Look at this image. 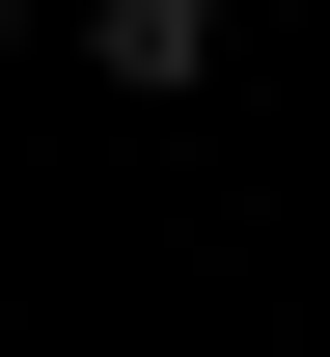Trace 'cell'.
Wrapping results in <instances>:
<instances>
[{"instance_id":"cell-1","label":"cell","mask_w":330,"mask_h":357,"mask_svg":"<svg viewBox=\"0 0 330 357\" xmlns=\"http://www.w3.org/2000/svg\"><path fill=\"white\" fill-rule=\"evenodd\" d=\"M83 55H110L138 110H193V83H220V0H83Z\"/></svg>"}]
</instances>
